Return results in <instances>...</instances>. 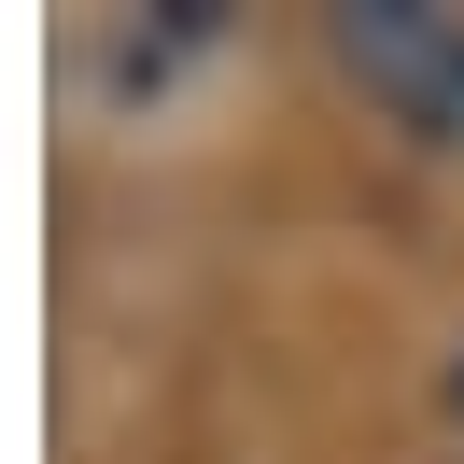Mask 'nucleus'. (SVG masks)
Instances as JSON below:
<instances>
[{"instance_id": "f257e3e1", "label": "nucleus", "mask_w": 464, "mask_h": 464, "mask_svg": "<svg viewBox=\"0 0 464 464\" xmlns=\"http://www.w3.org/2000/svg\"><path fill=\"white\" fill-rule=\"evenodd\" d=\"M324 57L394 141L464 155V14L450 0H324Z\"/></svg>"}, {"instance_id": "f03ea898", "label": "nucleus", "mask_w": 464, "mask_h": 464, "mask_svg": "<svg viewBox=\"0 0 464 464\" xmlns=\"http://www.w3.org/2000/svg\"><path fill=\"white\" fill-rule=\"evenodd\" d=\"M436 394H450V422H464V338H450V366H436Z\"/></svg>"}]
</instances>
